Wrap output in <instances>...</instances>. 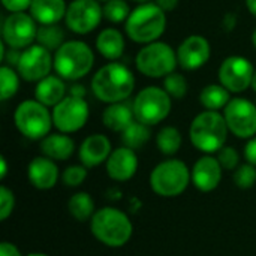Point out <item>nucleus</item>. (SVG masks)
I'll use <instances>...</instances> for the list:
<instances>
[{"label":"nucleus","mask_w":256,"mask_h":256,"mask_svg":"<svg viewBox=\"0 0 256 256\" xmlns=\"http://www.w3.org/2000/svg\"><path fill=\"white\" fill-rule=\"evenodd\" d=\"M152 136L150 132V126L135 120L134 123H130L123 132H122V141L124 144V147L130 148V150H138L141 148L144 144L148 142Z\"/></svg>","instance_id":"27"},{"label":"nucleus","mask_w":256,"mask_h":256,"mask_svg":"<svg viewBox=\"0 0 256 256\" xmlns=\"http://www.w3.org/2000/svg\"><path fill=\"white\" fill-rule=\"evenodd\" d=\"M27 176L30 183L40 190L52 189L58 180V168L57 165L46 156L34 158L28 164Z\"/></svg>","instance_id":"20"},{"label":"nucleus","mask_w":256,"mask_h":256,"mask_svg":"<svg viewBox=\"0 0 256 256\" xmlns=\"http://www.w3.org/2000/svg\"><path fill=\"white\" fill-rule=\"evenodd\" d=\"M68 208H69V213L78 220V222H84V220H88L94 216V202H93V198L86 194V192H78L75 194L69 202H68Z\"/></svg>","instance_id":"28"},{"label":"nucleus","mask_w":256,"mask_h":256,"mask_svg":"<svg viewBox=\"0 0 256 256\" xmlns=\"http://www.w3.org/2000/svg\"><path fill=\"white\" fill-rule=\"evenodd\" d=\"M138 170V158L134 150L120 147L114 150L106 160V172L116 182L130 180Z\"/></svg>","instance_id":"17"},{"label":"nucleus","mask_w":256,"mask_h":256,"mask_svg":"<svg viewBox=\"0 0 256 256\" xmlns=\"http://www.w3.org/2000/svg\"><path fill=\"white\" fill-rule=\"evenodd\" d=\"M135 87L134 74L122 63L112 62L100 68L92 80L94 96L106 104H117L128 99Z\"/></svg>","instance_id":"1"},{"label":"nucleus","mask_w":256,"mask_h":256,"mask_svg":"<svg viewBox=\"0 0 256 256\" xmlns=\"http://www.w3.org/2000/svg\"><path fill=\"white\" fill-rule=\"evenodd\" d=\"M228 130V124L222 114L218 111H204L194 118L189 136L200 152L216 153L225 147Z\"/></svg>","instance_id":"4"},{"label":"nucleus","mask_w":256,"mask_h":256,"mask_svg":"<svg viewBox=\"0 0 256 256\" xmlns=\"http://www.w3.org/2000/svg\"><path fill=\"white\" fill-rule=\"evenodd\" d=\"M252 44H254V46L256 48V28L255 32H254V34H252Z\"/></svg>","instance_id":"46"},{"label":"nucleus","mask_w":256,"mask_h":256,"mask_svg":"<svg viewBox=\"0 0 256 256\" xmlns=\"http://www.w3.org/2000/svg\"><path fill=\"white\" fill-rule=\"evenodd\" d=\"M64 0H33L30 4V15L40 26L57 24L63 16H66Z\"/></svg>","instance_id":"21"},{"label":"nucleus","mask_w":256,"mask_h":256,"mask_svg":"<svg viewBox=\"0 0 256 256\" xmlns=\"http://www.w3.org/2000/svg\"><path fill=\"white\" fill-rule=\"evenodd\" d=\"M234 183L240 189H250L256 183V166L252 164L240 165L234 172Z\"/></svg>","instance_id":"34"},{"label":"nucleus","mask_w":256,"mask_h":256,"mask_svg":"<svg viewBox=\"0 0 256 256\" xmlns=\"http://www.w3.org/2000/svg\"><path fill=\"white\" fill-rule=\"evenodd\" d=\"M111 142L102 134L87 136L80 147V160L86 168H93L108 160L111 154Z\"/></svg>","instance_id":"19"},{"label":"nucleus","mask_w":256,"mask_h":256,"mask_svg":"<svg viewBox=\"0 0 256 256\" xmlns=\"http://www.w3.org/2000/svg\"><path fill=\"white\" fill-rule=\"evenodd\" d=\"M252 88L256 92V70L255 74H254V78H252Z\"/></svg>","instance_id":"45"},{"label":"nucleus","mask_w":256,"mask_h":256,"mask_svg":"<svg viewBox=\"0 0 256 256\" xmlns=\"http://www.w3.org/2000/svg\"><path fill=\"white\" fill-rule=\"evenodd\" d=\"M134 118V106L128 105L126 102L110 104V106H106L102 114V122L105 128L112 132H123L130 123L135 122Z\"/></svg>","instance_id":"23"},{"label":"nucleus","mask_w":256,"mask_h":256,"mask_svg":"<svg viewBox=\"0 0 256 256\" xmlns=\"http://www.w3.org/2000/svg\"><path fill=\"white\" fill-rule=\"evenodd\" d=\"M135 120L153 126L165 120L171 111V96L159 87H146L134 100Z\"/></svg>","instance_id":"9"},{"label":"nucleus","mask_w":256,"mask_h":256,"mask_svg":"<svg viewBox=\"0 0 256 256\" xmlns=\"http://www.w3.org/2000/svg\"><path fill=\"white\" fill-rule=\"evenodd\" d=\"M33 0H2L3 6L10 10V14H15V12H24L27 8H30Z\"/></svg>","instance_id":"38"},{"label":"nucleus","mask_w":256,"mask_h":256,"mask_svg":"<svg viewBox=\"0 0 256 256\" xmlns=\"http://www.w3.org/2000/svg\"><path fill=\"white\" fill-rule=\"evenodd\" d=\"M88 105L84 98L68 96L52 110V123L62 134L80 130L88 118Z\"/></svg>","instance_id":"11"},{"label":"nucleus","mask_w":256,"mask_h":256,"mask_svg":"<svg viewBox=\"0 0 256 256\" xmlns=\"http://www.w3.org/2000/svg\"><path fill=\"white\" fill-rule=\"evenodd\" d=\"M218 160H219V164H220V166L224 170H236V168H238L240 156H238V152L234 147H226L225 146L218 152Z\"/></svg>","instance_id":"36"},{"label":"nucleus","mask_w":256,"mask_h":256,"mask_svg":"<svg viewBox=\"0 0 256 256\" xmlns=\"http://www.w3.org/2000/svg\"><path fill=\"white\" fill-rule=\"evenodd\" d=\"M244 158L249 164L256 166V136L250 138V141L244 147Z\"/></svg>","instance_id":"39"},{"label":"nucleus","mask_w":256,"mask_h":256,"mask_svg":"<svg viewBox=\"0 0 256 256\" xmlns=\"http://www.w3.org/2000/svg\"><path fill=\"white\" fill-rule=\"evenodd\" d=\"M222 180V166L216 158L204 156L196 160L192 170V182L201 192L214 190Z\"/></svg>","instance_id":"18"},{"label":"nucleus","mask_w":256,"mask_h":256,"mask_svg":"<svg viewBox=\"0 0 256 256\" xmlns=\"http://www.w3.org/2000/svg\"><path fill=\"white\" fill-rule=\"evenodd\" d=\"M36 40L39 42V45L45 46L46 50H50V51L56 50L57 51L64 44V32L57 24L40 26L38 28Z\"/></svg>","instance_id":"29"},{"label":"nucleus","mask_w":256,"mask_h":256,"mask_svg":"<svg viewBox=\"0 0 256 256\" xmlns=\"http://www.w3.org/2000/svg\"><path fill=\"white\" fill-rule=\"evenodd\" d=\"M246 4H248V9H249V12L256 16V0H246Z\"/></svg>","instance_id":"44"},{"label":"nucleus","mask_w":256,"mask_h":256,"mask_svg":"<svg viewBox=\"0 0 256 256\" xmlns=\"http://www.w3.org/2000/svg\"><path fill=\"white\" fill-rule=\"evenodd\" d=\"M0 165H2V172H0V178L3 180V178L6 177V174H8V165H6V159H4V158H2V159H0Z\"/></svg>","instance_id":"43"},{"label":"nucleus","mask_w":256,"mask_h":256,"mask_svg":"<svg viewBox=\"0 0 256 256\" xmlns=\"http://www.w3.org/2000/svg\"><path fill=\"white\" fill-rule=\"evenodd\" d=\"M210 54L212 50L208 40L200 34H192L186 38L178 46L177 60L184 70H195L208 62Z\"/></svg>","instance_id":"16"},{"label":"nucleus","mask_w":256,"mask_h":256,"mask_svg":"<svg viewBox=\"0 0 256 256\" xmlns=\"http://www.w3.org/2000/svg\"><path fill=\"white\" fill-rule=\"evenodd\" d=\"M92 234L108 248H122L132 237V224L129 218L112 207H104L94 213L90 224Z\"/></svg>","instance_id":"2"},{"label":"nucleus","mask_w":256,"mask_h":256,"mask_svg":"<svg viewBox=\"0 0 256 256\" xmlns=\"http://www.w3.org/2000/svg\"><path fill=\"white\" fill-rule=\"evenodd\" d=\"M166 12H164L156 3H144L135 8L128 21L126 33L138 44L156 42L165 32L166 27Z\"/></svg>","instance_id":"3"},{"label":"nucleus","mask_w":256,"mask_h":256,"mask_svg":"<svg viewBox=\"0 0 256 256\" xmlns=\"http://www.w3.org/2000/svg\"><path fill=\"white\" fill-rule=\"evenodd\" d=\"M104 16V9L98 0H74L66 10V26L78 33L86 34L93 32Z\"/></svg>","instance_id":"12"},{"label":"nucleus","mask_w":256,"mask_h":256,"mask_svg":"<svg viewBox=\"0 0 256 256\" xmlns=\"http://www.w3.org/2000/svg\"><path fill=\"white\" fill-rule=\"evenodd\" d=\"M156 4L164 10V12H171L177 8L178 0H156Z\"/></svg>","instance_id":"41"},{"label":"nucleus","mask_w":256,"mask_h":256,"mask_svg":"<svg viewBox=\"0 0 256 256\" xmlns=\"http://www.w3.org/2000/svg\"><path fill=\"white\" fill-rule=\"evenodd\" d=\"M0 256H21L18 248L12 243H8V242H3L0 244Z\"/></svg>","instance_id":"40"},{"label":"nucleus","mask_w":256,"mask_h":256,"mask_svg":"<svg viewBox=\"0 0 256 256\" xmlns=\"http://www.w3.org/2000/svg\"><path fill=\"white\" fill-rule=\"evenodd\" d=\"M14 206H15V198L12 190H9L6 186L0 188V219L6 220L10 213L14 212Z\"/></svg>","instance_id":"37"},{"label":"nucleus","mask_w":256,"mask_h":256,"mask_svg":"<svg viewBox=\"0 0 256 256\" xmlns=\"http://www.w3.org/2000/svg\"><path fill=\"white\" fill-rule=\"evenodd\" d=\"M98 2H108V0H98Z\"/></svg>","instance_id":"49"},{"label":"nucleus","mask_w":256,"mask_h":256,"mask_svg":"<svg viewBox=\"0 0 256 256\" xmlns=\"http://www.w3.org/2000/svg\"><path fill=\"white\" fill-rule=\"evenodd\" d=\"M96 48L108 60H117L123 56L124 39L123 34L116 28H105L96 39Z\"/></svg>","instance_id":"25"},{"label":"nucleus","mask_w":256,"mask_h":256,"mask_svg":"<svg viewBox=\"0 0 256 256\" xmlns=\"http://www.w3.org/2000/svg\"><path fill=\"white\" fill-rule=\"evenodd\" d=\"M230 100V90H226L222 84H210L204 87L200 94V102L207 108V111H218L225 108Z\"/></svg>","instance_id":"26"},{"label":"nucleus","mask_w":256,"mask_h":256,"mask_svg":"<svg viewBox=\"0 0 256 256\" xmlns=\"http://www.w3.org/2000/svg\"><path fill=\"white\" fill-rule=\"evenodd\" d=\"M164 90L171 98L182 99L188 93V81H186V78L183 75L172 72L168 76H165V80H164Z\"/></svg>","instance_id":"33"},{"label":"nucleus","mask_w":256,"mask_h":256,"mask_svg":"<svg viewBox=\"0 0 256 256\" xmlns=\"http://www.w3.org/2000/svg\"><path fill=\"white\" fill-rule=\"evenodd\" d=\"M38 28L32 15L26 12L10 14L3 22V40L15 50L32 45L36 39Z\"/></svg>","instance_id":"15"},{"label":"nucleus","mask_w":256,"mask_h":256,"mask_svg":"<svg viewBox=\"0 0 256 256\" xmlns=\"http://www.w3.org/2000/svg\"><path fill=\"white\" fill-rule=\"evenodd\" d=\"M75 142L66 134H52L40 141V152L44 156L54 160H66L74 154Z\"/></svg>","instance_id":"24"},{"label":"nucleus","mask_w":256,"mask_h":256,"mask_svg":"<svg viewBox=\"0 0 256 256\" xmlns=\"http://www.w3.org/2000/svg\"><path fill=\"white\" fill-rule=\"evenodd\" d=\"M254 74V64L246 57L231 56L225 58L220 64L219 81L226 90L232 93H240L252 86Z\"/></svg>","instance_id":"13"},{"label":"nucleus","mask_w":256,"mask_h":256,"mask_svg":"<svg viewBox=\"0 0 256 256\" xmlns=\"http://www.w3.org/2000/svg\"><path fill=\"white\" fill-rule=\"evenodd\" d=\"M228 129L238 138H252L256 135V105L248 99H231L224 111Z\"/></svg>","instance_id":"10"},{"label":"nucleus","mask_w":256,"mask_h":256,"mask_svg":"<svg viewBox=\"0 0 256 256\" xmlns=\"http://www.w3.org/2000/svg\"><path fill=\"white\" fill-rule=\"evenodd\" d=\"M86 177H87V170H86V166H81V165H72V166L66 168L62 176L63 183L68 188L80 186L86 180Z\"/></svg>","instance_id":"35"},{"label":"nucleus","mask_w":256,"mask_h":256,"mask_svg":"<svg viewBox=\"0 0 256 256\" xmlns=\"http://www.w3.org/2000/svg\"><path fill=\"white\" fill-rule=\"evenodd\" d=\"M16 129L30 140H44L48 136L52 123V114L38 100H24L15 110Z\"/></svg>","instance_id":"8"},{"label":"nucleus","mask_w":256,"mask_h":256,"mask_svg":"<svg viewBox=\"0 0 256 256\" xmlns=\"http://www.w3.org/2000/svg\"><path fill=\"white\" fill-rule=\"evenodd\" d=\"M51 66H54V58L42 45H32L21 52L20 62L16 64L18 74L26 81H40L48 76Z\"/></svg>","instance_id":"14"},{"label":"nucleus","mask_w":256,"mask_h":256,"mask_svg":"<svg viewBox=\"0 0 256 256\" xmlns=\"http://www.w3.org/2000/svg\"><path fill=\"white\" fill-rule=\"evenodd\" d=\"M102 9H104V16L114 24L128 21L130 15V8L126 0H108L105 2Z\"/></svg>","instance_id":"32"},{"label":"nucleus","mask_w":256,"mask_h":256,"mask_svg":"<svg viewBox=\"0 0 256 256\" xmlns=\"http://www.w3.org/2000/svg\"><path fill=\"white\" fill-rule=\"evenodd\" d=\"M84 94H86V90H84V87H81V86H74V87L70 88V96L84 98Z\"/></svg>","instance_id":"42"},{"label":"nucleus","mask_w":256,"mask_h":256,"mask_svg":"<svg viewBox=\"0 0 256 256\" xmlns=\"http://www.w3.org/2000/svg\"><path fill=\"white\" fill-rule=\"evenodd\" d=\"M132 2H136V3H141V4H144V3H148L150 0H132Z\"/></svg>","instance_id":"47"},{"label":"nucleus","mask_w":256,"mask_h":256,"mask_svg":"<svg viewBox=\"0 0 256 256\" xmlns=\"http://www.w3.org/2000/svg\"><path fill=\"white\" fill-rule=\"evenodd\" d=\"M27 256H48V255H45V254H28Z\"/></svg>","instance_id":"48"},{"label":"nucleus","mask_w":256,"mask_h":256,"mask_svg":"<svg viewBox=\"0 0 256 256\" xmlns=\"http://www.w3.org/2000/svg\"><path fill=\"white\" fill-rule=\"evenodd\" d=\"M192 178L188 165L178 159H170L159 164L150 176V186L160 196H177L186 190Z\"/></svg>","instance_id":"6"},{"label":"nucleus","mask_w":256,"mask_h":256,"mask_svg":"<svg viewBox=\"0 0 256 256\" xmlns=\"http://www.w3.org/2000/svg\"><path fill=\"white\" fill-rule=\"evenodd\" d=\"M156 142L159 150L166 154H176L182 146V134L178 132V129L172 128V126H166L164 129L159 130L158 136H156Z\"/></svg>","instance_id":"30"},{"label":"nucleus","mask_w":256,"mask_h":256,"mask_svg":"<svg viewBox=\"0 0 256 256\" xmlns=\"http://www.w3.org/2000/svg\"><path fill=\"white\" fill-rule=\"evenodd\" d=\"M66 86L62 78L48 75L46 78L40 80L34 88L36 100L45 106H56L64 99Z\"/></svg>","instance_id":"22"},{"label":"nucleus","mask_w":256,"mask_h":256,"mask_svg":"<svg viewBox=\"0 0 256 256\" xmlns=\"http://www.w3.org/2000/svg\"><path fill=\"white\" fill-rule=\"evenodd\" d=\"M20 87V78L16 72L9 66L0 68V99L8 100L18 92Z\"/></svg>","instance_id":"31"},{"label":"nucleus","mask_w":256,"mask_h":256,"mask_svg":"<svg viewBox=\"0 0 256 256\" xmlns=\"http://www.w3.org/2000/svg\"><path fill=\"white\" fill-rule=\"evenodd\" d=\"M177 63V52L168 44L158 40L141 48L135 58L136 69L150 78L168 76L174 72Z\"/></svg>","instance_id":"7"},{"label":"nucleus","mask_w":256,"mask_h":256,"mask_svg":"<svg viewBox=\"0 0 256 256\" xmlns=\"http://www.w3.org/2000/svg\"><path fill=\"white\" fill-rule=\"evenodd\" d=\"M94 63L92 48L81 40L64 42L54 56V69L63 78L76 81L86 76Z\"/></svg>","instance_id":"5"}]
</instances>
